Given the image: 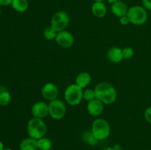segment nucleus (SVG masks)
<instances>
[{"label": "nucleus", "instance_id": "obj_1", "mask_svg": "<svg viewBox=\"0 0 151 150\" xmlns=\"http://www.w3.org/2000/svg\"><path fill=\"white\" fill-rule=\"evenodd\" d=\"M96 99L105 104H110L116 99L117 93L113 85L108 82H102L94 88Z\"/></svg>", "mask_w": 151, "mask_h": 150}, {"label": "nucleus", "instance_id": "obj_2", "mask_svg": "<svg viewBox=\"0 0 151 150\" xmlns=\"http://www.w3.org/2000/svg\"><path fill=\"white\" fill-rule=\"evenodd\" d=\"M47 131V125L41 119L33 117L28 121L27 132L29 137L38 140L44 137Z\"/></svg>", "mask_w": 151, "mask_h": 150}, {"label": "nucleus", "instance_id": "obj_3", "mask_svg": "<svg viewBox=\"0 0 151 150\" xmlns=\"http://www.w3.org/2000/svg\"><path fill=\"white\" fill-rule=\"evenodd\" d=\"M127 16L129 19L130 23L137 26L145 24L148 17L147 10H145L142 6L139 5L132 6L130 7L127 13Z\"/></svg>", "mask_w": 151, "mask_h": 150}, {"label": "nucleus", "instance_id": "obj_4", "mask_svg": "<svg viewBox=\"0 0 151 150\" xmlns=\"http://www.w3.org/2000/svg\"><path fill=\"white\" fill-rule=\"evenodd\" d=\"M64 97L66 102L72 106L78 105L83 99V88L77 84H72L67 86L64 93Z\"/></svg>", "mask_w": 151, "mask_h": 150}, {"label": "nucleus", "instance_id": "obj_5", "mask_svg": "<svg viewBox=\"0 0 151 150\" xmlns=\"http://www.w3.org/2000/svg\"><path fill=\"white\" fill-rule=\"evenodd\" d=\"M91 132L99 140L106 139L111 134V127L109 122L103 119H97L91 124Z\"/></svg>", "mask_w": 151, "mask_h": 150}, {"label": "nucleus", "instance_id": "obj_6", "mask_svg": "<svg viewBox=\"0 0 151 150\" xmlns=\"http://www.w3.org/2000/svg\"><path fill=\"white\" fill-rule=\"evenodd\" d=\"M70 21V18L66 12L60 10L54 13L51 19V25L50 26L55 29L58 32L65 30L69 25Z\"/></svg>", "mask_w": 151, "mask_h": 150}, {"label": "nucleus", "instance_id": "obj_7", "mask_svg": "<svg viewBox=\"0 0 151 150\" xmlns=\"http://www.w3.org/2000/svg\"><path fill=\"white\" fill-rule=\"evenodd\" d=\"M49 115L55 120H60L65 116L66 113V107L61 100L56 99L50 101L49 103Z\"/></svg>", "mask_w": 151, "mask_h": 150}, {"label": "nucleus", "instance_id": "obj_8", "mask_svg": "<svg viewBox=\"0 0 151 150\" xmlns=\"http://www.w3.org/2000/svg\"><path fill=\"white\" fill-rule=\"evenodd\" d=\"M55 41L58 45L63 48H69L72 46L75 42V38L72 33L66 30L58 32Z\"/></svg>", "mask_w": 151, "mask_h": 150}, {"label": "nucleus", "instance_id": "obj_9", "mask_svg": "<svg viewBox=\"0 0 151 150\" xmlns=\"http://www.w3.org/2000/svg\"><path fill=\"white\" fill-rule=\"evenodd\" d=\"M41 94L45 99L52 101L56 99L58 96V88L52 82L46 83L41 89Z\"/></svg>", "mask_w": 151, "mask_h": 150}, {"label": "nucleus", "instance_id": "obj_10", "mask_svg": "<svg viewBox=\"0 0 151 150\" xmlns=\"http://www.w3.org/2000/svg\"><path fill=\"white\" fill-rule=\"evenodd\" d=\"M31 113L33 117L43 119L49 115V106L44 101H37L31 108Z\"/></svg>", "mask_w": 151, "mask_h": 150}, {"label": "nucleus", "instance_id": "obj_11", "mask_svg": "<svg viewBox=\"0 0 151 150\" xmlns=\"http://www.w3.org/2000/svg\"><path fill=\"white\" fill-rule=\"evenodd\" d=\"M87 110L91 116H97L102 114L104 110V104L100 100L94 99L92 101H89L87 105Z\"/></svg>", "mask_w": 151, "mask_h": 150}, {"label": "nucleus", "instance_id": "obj_12", "mask_svg": "<svg viewBox=\"0 0 151 150\" xmlns=\"http://www.w3.org/2000/svg\"><path fill=\"white\" fill-rule=\"evenodd\" d=\"M111 9L113 14L119 18L123 16H126L128 10L126 4L124 1H120V0L112 4Z\"/></svg>", "mask_w": 151, "mask_h": 150}, {"label": "nucleus", "instance_id": "obj_13", "mask_svg": "<svg viewBox=\"0 0 151 150\" xmlns=\"http://www.w3.org/2000/svg\"><path fill=\"white\" fill-rule=\"evenodd\" d=\"M107 57L111 63H117L123 60L122 49L116 46L111 47L107 51Z\"/></svg>", "mask_w": 151, "mask_h": 150}, {"label": "nucleus", "instance_id": "obj_14", "mask_svg": "<svg viewBox=\"0 0 151 150\" xmlns=\"http://www.w3.org/2000/svg\"><path fill=\"white\" fill-rule=\"evenodd\" d=\"M91 12L97 18H103L107 13V7L103 1H94L91 5Z\"/></svg>", "mask_w": 151, "mask_h": 150}, {"label": "nucleus", "instance_id": "obj_15", "mask_svg": "<svg viewBox=\"0 0 151 150\" xmlns=\"http://www.w3.org/2000/svg\"><path fill=\"white\" fill-rule=\"evenodd\" d=\"M20 150H38V140L31 137L24 138L19 144Z\"/></svg>", "mask_w": 151, "mask_h": 150}, {"label": "nucleus", "instance_id": "obj_16", "mask_svg": "<svg viewBox=\"0 0 151 150\" xmlns=\"http://www.w3.org/2000/svg\"><path fill=\"white\" fill-rule=\"evenodd\" d=\"M91 81V75L87 72H81L78 74L75 79V84L81 88H84L88 86Z\"/></svg>", "mask_w": 151, "mask_h": 150}, {"label": "nucleus", "instance_id": "obj_17", "mask_svg": "<svg viewBox=\"0 0 151 150\" xmlns=\"http://www.w3.org/2000/svg\"><path fill=\"white\" fill-rule=\"evenodd\" d=\"M12 7L19 13H24L29 7L27 0H13L11 3Z\"/></svg>", "mask_w": 151, "mask_h": 150}, {"label": "nucleus", "instance_id": "obj_18", "mask_svg": "<svg viewBox=\"0 0 151 150\" xmlns=\"http://www.w3.org/2000/svg\"><path fill=\"white\" fill-rule=\"evenodd\" d=\"M83 141L86 143H87V144L91 146L97 145L99 141H100L94 136V134L91 132V130L86 131L83 133Z\"/></svg>", "mask_w": 151, "mask_h": 150}, {"label": "nucleus", "instance_id": "obj_19", "mask_svg": "<svg viewBox=\"0 0 151 150\" xmlns=\"http://www.w3.org/2000/svg\"><path fill=\"white\" fill-rule=\"evenodd\" d=\"M52 141L47 138H40L38 140V149L40 150H50L52 148Z\"/></svg>", "mask_w": 151, "mask_h": 150}, {"label": "nucleus", "instance_id": "obj_20", "mask_svg": "<svg viewBox=\"0 0 151 150\" xmlns=\"http://www.w3.org/2000/svg\"><path fill=\"white\" fill-rule=\"evenodd\" d=\"M58 35V32L55 29H53L51 26L46 28L44 31V37L45 39L48 41H52V40H55L56 36Z\"/></svg>", "mask_w": 151, "mask_h": 150}, {"label": "nucleus", "instance_id": "obj_21", "mask_svg": "<svg viewBox=\"0 0 151 150\" xmlns=\"http://www.w3.org/2000/svg\"><path fill=\"white\" fill-rule=\"evenodd\" d=\"M11 101V95L7 91H4L0 93V105L7 106Z\"/></svg>", "mask_w": 151, "mask_h": 150}, {"label": "nucleus", "instance_id": "obj_22", "mask_svg": "<svg viewBox=\"0 0 151 150\" xmlns=\"http://www.w3.org/2000/svg\"><path fill=\"white\" fill-rule=\"evenodd\" d=\"M83 99L87 101H91L96 99L95 91L92 89H87L83 91Z\"/></svg>", "mask_w": 151, "mask_h": 150}, {"label": "nucleus", "instance_id": "obj_23", "mask_svg": "<svg viewBox=\"0 0 151 150\" xmlns=\"http://www.w3.org/2000/svg\"><path fill=\"white\" fill-rule=\"evenodd\" d=\"M134 55V49L132 47H125L122 49V57L123 59L128 60V59L132 58L133 56Z\"/></svg>", "mask_w": 151, "mask_h": 150}, {"label": "nucleus", "instance_id": "obj_24", "mask_svg": "<svg viewBox=\"0 0 151 150\" xmlns=\"http://www.w3.org/2000/svg\"><path fill=\"white\" fill-rule=\"evenodd\" d=\"M144 116L145 120L147 121L148 123L151 124V106L146 109L145 112Z\"/></svg>", "mask_w": 151, "mask_h": 150}, {"label": "nucleus", "instance_id": "obj_25", "mask_svg": "<svg viewBox=\"0 0 151 150\" xmlns=\"http://www.w3.org/2000/svg\"><path fill=\"white\" fill-rule=\"evenodd\" d=\"M142 7L145 10H151V0H142Z\"/></svg>", "mask_w": 151, "mask_h": 150}, {"label": "nucleus", "instance_id": "obj_26", "mask_svg": "<svg viewBox=\"0 0 151 150\" xmlns=\"http://www.w3.org/2000/svg\"><path fill=\"white\" fill-rule=\"evenodd\" d=\"M119 22H120V24L122 25H124V26H125V25H128V24L130 23L129 21V19H128V16H122V17L119 18Z\"/></svg>", "mask_w": 151, "mask_h": 150}, {"label": "nucleus", "instance_id": "obj_27", "mask_svg": "<svg viewBox=\"0 0 151 150\" xmlns=\"http://www.w3.org/2000/svg\"><path fill=\"white\" fill-rule=\"evenodd\" d=\"M13 0H0V6H8L11 4Z\"/></svg>", "mask_w": 151, "mask_h": 150}, {"label": "nucleus", "instance_id": "obj_28", "mask_svg": "<svg viewBox=\"0 0 151 150\" xmlns=\"http://www.w3.org/2000/svg\"><path fill=\"white\" fill-rule=\"evenodd\" d=\"M4 144H3V143L0 141V150H4Z\"/></svg>", "mask_w": 151, "mask_h": 150}, {"label": "nucleus", "instance_id": "obj_29", "mask_svg": "<svg viewBox=\"0 0 151 150\" xmlns=\"http://www.w3.org/2000/svg\"><path fill=\"white\" fill-rule=\"evenodd\" d=\"M108 1V2L109 3H110V4H114V3H115L116 2V1H119V0H107Z\"/></svg>", "mask_w": 151, "mask_h": 150}, {"label": "nucleus", "instance_id": "obj_30", "mask_svg": "<svg viewBox=\"0 0 151 150\" xmlns=\"http://www.w3.org/2000/svg\"><path fill=\"white\" fill-rule=\"evenodd\" d=\"M115 150H121V147L119 145H115V146L114 147Z\"/></svg>", "mask_w": 151, "mask_h": 150}, {"label": "nucleus", "instance_id": "obj_31", "mask_svg": "<svg viewBox=\"0 0 151 150\" xmlns=\"http://www.w3.org/2000/svg\"><path fill=\"white\" fill-rule=\"evenodd\" d=\"M104 150H115L114 149V147H111V146H109L107 147V148L105 149Z\"/></svg>", "mask_w": 151, "mask_h": 150}, {"label": "nucleus", "instance_id": "obj_32", "mask_svg": "<svg viewBox=\"0 0 151 150\" xmlns=\"http://www.w3.org/2000/svg\"><path fill=\"white\" fill-rule=\"evenodd\" d=\"M4 150H13V149H10V148H6V149H4Z\"/></svg>", "mask_w": 151, "mask_h": 150}, {"label": "nucleus", "instance_id": "obj_33", "mask_svg": "<svg viewBox=\"0 0 151 150\" xmlns=\"http://www.w3.org/2000/svg\"><path fill=\"white\" fill-rule=\"evenodd\" d=\"M94 1H103V0H94Z\"/></svg>", "mask_w": 151, "mask_h": 150}, {"label": "nucleus", "instance_id": "obj_34", "mask_svg": "<svg viewBox=\"0 0 151 150\" xmlns=\"http://www.w3.org/2000/svg\"><path fill=\"white\" fill-rule=\"evenodd\" d=\"M1 7H0V16H1Z\"/></svg>", "mask_w": 151, "mask_h": 150}]
</instances>
